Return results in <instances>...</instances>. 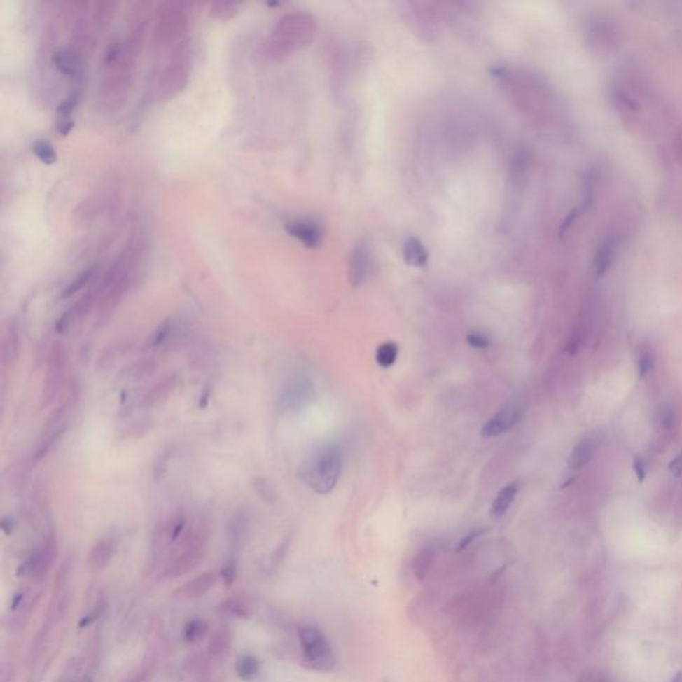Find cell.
Segmentation results:
<instances>
[{
  "mask_svg": "<svg viewBox=\"0 0 682 682\" xmlns=\"http://www.w3.org/2000/svg\"><path fill=\"white\" fill-rule=\"evenodd\" d=\"M140 50L127 36H113L107 43L96 88L95 104L100 112L115 113L125 106L134 87Z\"/></svg>",
  "mask_w": 682,
  "mask_h": 682,
  "instance_id": "cell-1",
  "label": "cell"
},
{
  "mask_svg": "<svg viewBox=\"0 0 682 682\" xmlns=\"http://www.w3.org/2000/svg\"><path fill=\"white\" fill-rule=\"evenodd\" d=\"M144 256V243L140 237L131 239L112 261L109 271L97 286V323L103 326L137 284V274Z\"/></svg>",
  "mask_w": 682,
  "mask_h": 682,
  "instance_id": "cell-2",
  "label": "cell"
},
{
  "mask_svg": "<svg viewBox=\"0 0 682 682\" xmlns=\"http://www.w3.org/2000/svg\"><path fill=\"white\" fill-rule=\"evenodd\" d=\"M314 20L305 14H288L272 28L261 46L268 60H281L305 47L314 36Z\"/></svg>",
  "mask_w": 682,
  "mask_h": 682,
  "instance_id": "cell-3",
  "label": "cell"
},
{
  "mask_svg": "<svg viewBox=\"0 0 682 682\" xmlns=\"http://www.w3.org/2000/svg\"><path fill=\"white\" fill-rule=\"evenodd\" d=\"M156 56L153 94L165 102L179 95L190 82L192 72V50L190 41Z\"/></svg>",
  "mask_w": 682,
  "mask_h": 682,
  "instance_id": "cell-4",
  "label": "cell"
},
{
  "mask_svg": "<svg viewBox=\"0 0 682 682\" xmlns=\"http://www.w3.org/2000/svg\"><path fill=\"white\" fill-rule=\"evenodd\" d=\"M190 6L183 1H164L153 15V48L162 54L190 41Z\"/></svg>",
  "mask_w": 682,
  "mask_h": 682,
  "instance_id": "cell-5",
  "label": "cell"
},
{
  "mask_svg": "<svg viewBox=\"0 0 682 682\" xmlns=\"http://www.w3.org/2000/svg\"><path fill=\"white\" fill-rule=\"evenodd\" d=\"M342 469V450L337 444H326L301 465L300 478L312 491L328 494L335 489Z\"/></svg>",
  "mask_w": 682,
  "mask_h": 682,
  "instance_id": "cell-6",
  "label": "cell"
},
{
  "mask_svg": "<svg viewBox=\"0 0 682 682\" xmlns=\"http://www.w3.org/2000/svg\"><path fill=\"white\" fill-rule=\"evenodd\" d=\"M179 540L180 543L174 556L164 566V578H178L200 565L207 552L209 528L204 521H199L187 528Z\"/></svg>",
  "mask_w": 682,
  "mask_h": 682,
  "instance_id": "cell-7",
  "label": "cell"
},
{
  "mask_svg": "<svg viewBox=\"0 0 682 682\" xmlns=\"http://www.w3.org/2000/svg\"><path fill=\"white\" fill-rule=\"evenodd\" d=\"M81 398H82V384L78 377H75L69 382V391H67L66 398L50 415V417L47 419V423L41 431V441H39L38 450H35V454H34V459L36 461L44 459L53 450V448L59 444L62 437L64 436L67 426H69V419H71L74 410L78 408Z\"/></svg>",
  "mask_w": 682,
  "mask_h": 682,
  "instance_id": "cell-8",
  "label": "cell"
},
{
  "mask_svg": "<svg viewBox=\"0 0 682 682\" xmlns=\"http://www.w3.org/2000/svg\"><path fill=\"white\" fill-rule=\"evenodd\" d=\"M299 642L305 665L319 671H328L335 665V655L321 629L304 625L299 629Z\"/></svg>",
  "mask_w": 682,
  "mask_h": 682,
  "instance_id": "cell-9",
  "label": "cell"
},
{
  "mask_svg": "<svg viewBox=\"0 0 682 682\" xmlns=\"http://www.w3.org/2000/svg\"><path fill=\"white\" fill-rule=\"evenodd\" d=\"M67 367V352L62 342H54L47 357V370L41 388V405L48 407L62 391Z\"/></svg>",
  "mask_w": 682,
  "mask_h": 682,
  "instance_id": "cell-10",
  "label": "cell"
},
{
  "mask_svg": "<svg viewBox=\"0 0 682 682\" xmlns=\"http://www.w3.org/2000/svg\"><path fill=\"white\" fill-rule=\"evenodd\" d=\"M56 555H57L56 536L54 532H50L44 538V543L28 559H25L19 565L18 576L31 577V578L44 577L53 566Z\"/></svg>",
  "mask_w": 682,
  "mask_h": 682,
  "instance_id": "cell-11",
  "label": "cell"
},
{
  "mask_svg": "<svg viewBox=\"0 0 682 682\" xmlns=\"http://www.w3.org/2000/svg\"><path fill=\"white\" fill-rule=\"evenodd\" d=\"M314 400V388L311 382L299 379L288 382L280 391L276 408L281 413H298L307 408Z\"/></svg>",
  "mask_w": 682,
  "mask_h": 682,
  "instance_id": "cell-12",
  "label": "cell"
},
{
  "mask_svg": "<svg viewBox=\"0 0 682 682\" xmlns=\"http://www.w3.org/2000/svg\"><path fill=\"white\" fill-rule=\"evenodd\" d=\"M368 242L361 240L356 244L349 260V281L352 287L363 286L373 268V259Z\"/></svg>",
  "mask_w": 682,
  "mask_h": 682,
  "instance_id": "cell-13",
  "label": "cell"
},
{
  "mask_svg": "<svg viewBox=\"0 0 682 682\" xmlns=\"http://www.w3.org/2000/svg\"><path fill=\"white\" fill-rule=\"evenodd\" d=\"M96 302H97V288H94L87 295H84L81 300L76 301L72 307H69L66 312L60 314V317L55 323V332L57 335L67 333L74 324L81 321L83 317L92 309Z\"/></svg>",
  "mask_w": 682,
  "mask_h": 682,
  "instance_id": "cell-14",
  "label": "cell"
},
{
  "mask_svg": "<svg viewBox=\"0 0 682 682\" xmlns=\"http://www.w3.org/2000/svg\"><path fill=\"white\" fill-rule=\"evenodd\" d=\"M521 416H522V410L519 405H512V404L506 405L487 422L481 429V435L484 437L504 435L520 423Z\"/></svg>",
  "mask_w": 682,
  "mask_h": 682,
  "instance_id": "cell-15",
  "label": "cell"
},
{
  "mask_svg": "<svg viewBox=\"0 0 682 682\" xmlns=\"http://www.w3.org/2000/svg\"><path fill=\"white\" fill-rule=\"evenodd\" d=\"M83 53L74 46H66L55 50L51 55V63L54 69L66 78L76 81L81 75Z\"/></svg>",
  "mask_w": 682,
  "mask_h": 682,
  "instance_id": "cell-16",
  "label": "cell"
},
{
  "mask_svg": "<svg viewBox=\"0 0 682 682\" xmlns=\"http://www.w3.org/2000/svg\"><path fill=\"white\" fill-rule=\"evenodd\" d=\"M287 232L307 248H317L323 240L321 227L309 218H296L286 224Z\"/></svg>",
  "mask_w": 682,
  "mask_h": 682,
  "instance_id": "cell-17",
  "label": "cell"
},
{
  "mask_svg": "<svg viewBox=\"0 0 682 682\" xmlns=\"http://www.w3.org/2000/svg\"><path fill=\"white\" fill-rule=\"evenodd\" d=\"M1 366L11 368L20 355V328L15 319H8L3 330L1 339Z\"/></svg>",
  "mask_w": 682,
  "mask_h": 682,
  "instance_id": "cell-18",
  "label": "cell"
},
{
  "mask_svg": "<svg viewBox=\"0 0 682 682\" xmlns=\"http://www.w3.org/2000/svg\"><path fill=\"white\" fill-rule=\"evenodd\" d=\"M176 385H178V376L175 373L164 376L162 380H159L155 385H152L150 391H147L146 395L141 397L140 408L141 410H152L158 405H162L171 396L174 395Z\"/></svg>",
  "mask_w": 682,
  "mask_h": 682,
  "instance_id": "cell-19",
  "label": "cell"
},
{
  "mask_svg": "<svg viewBox=\"0 0 682 682\" xmlns=\"http://www.w3.org/2000/svg\"><path fill=\"white\" fill-rule=\"evenodd\" d=\"M232 632L228 627H218L209 637L207 645V655L209 660L221 662L232 649Z\"/></svg>",
  "mask_w": 682,
  "mask_h": 682,
  "instance_id": "cell-20",
  "label": "cell"
},
{
  "mask_svg": "<svg viewBox=\"0 0 682 682\" xmlns=\"http://www.w3.org/2000/svg\"><path fill=\"white\" fill-rule=\"evenodd\" d=\"M253 612L251 600L246 596H230L218 605V614L223 618L233 620H248Z\"/></svg>",
  "mask_w": 682,
  "mask_h": 682,
  "instance_id": "cell-21",
  "label": "cell"
},
{
  "mask_svg": "<svg viewBox=\"0 0 682 682\" xmlns=\"http://www.w3.org/2000/svg\"><path fill=\"white\" fill-rule=\"evenodd\" d=\"M218 576L220 574L212 571L199 574L186 583L180 589V593L186 599H200L218 585Z\"/></svg>",
  "mask_w": 682,
  "mask_h": 682,
  "instance_id": "cell-22",
  "label": "cell"
},
{
  "mask_svg": "<svg viewBox=\"0 0 682 682\" xmlns=\"http://www.w3.org/2000/svg\"><path fill=\"white\" fill-rule=\"evenodd\" d=\"M248 529H249V516L246 510L244 509L236 510L228 522V538L232 549L231 556H236L237 550L243 546Z\"/></svg>",
  "mask_w": 682,
  "mask_h": 682,
  "instance_id": "cell-23",
  "label": "cell"
},
{
  "mask_svg": "<svg viewBox=\"0 0 682 682\" xmlns=\"http://www.w3.org/2000/svg\"><path fill=\"white\" fill-rule=\"evenodd\" d=\"M115 553V541L112 537H103L91 548L88 553V565L94 571H100L109 566Z\"/></svg>",
  "mask_w": 682,
  "mask_h": 682,
  "instance_id": "cell-24",
  "label": "cell"
},
{
  "mask_svg": "<svg viewBox=\"0 0 682 682\" xmlns=\"http://www.w3.org/2000/svg\"><path fill=\"white\" fill-rule=\"evenodd\" d=\"M183 673L188 682H205L209 676V657L203 653L188 655L183 664Z\"/></svg>",
  "mask_w": 682,
  "mask_h": 682,
  "instance_id": "cell-25",
  "label": "cell"
},
{
  "mask_svg": "<svg viewBox=\"0 0 682 682\" xmlns=\"http://www.w3.org/2000/svg\"><path fill=\"white\" fill-rule=\"evenodd\" d=\"M401 252H403V259L405 260V263L410 267L423 268L428 264L429 253L425 249L423 243L415 236H408L404 240Z\"/></svg>",
  "mask_w": 682,
  "mask_h": 682,
  "instance_id": "cell-26",
  "label": "cell"
},
{
  "mask_svg": "<svg viewBox=\"0 0 682 682\" xmlns=\"http://www.w3.org/2000/svg\"><path fill=\"white\" fill-rule=\"evenodd\" d=\"M178 335V321L175 319H167L151 333L148 340L146 342V347L150 349L160 348L163 345H167L169 341L175 340Z\"/></svg>",
  "mask_w": 682,
  "mask_h": 682,
  "instance_id": "cell-27",
  "label": "cell"
},
{
  "mask_svg": "<svg viewBox=\"0 0 682 682\" xmlns=\"http://www.w3.org/2000/svg\"><path fill=\"white\" fill-rule=\"evenodd\" d=\"M131 349L130 347V342H125V341H116L113 344H109V347H106L102 354L97 357V361H96V370L97 372H107L109 369L112 368L119 359H122L128 351Z\"/></svg>",
  "mask_w": 682,
  "mask_h": 682,
  "instance_id": "cell-28",
  "label": "cell"
},
{
  "mask_svg": "<svg viewBox=\"0 0 682 682\" xmlns=\"http://www.w3.org/2000/svg\"><path fill=\"white\" fill-rule=\"evenodd\" d=\"M519 493V484L513 482L504 487L499 494L496 496L494 501L491 506V516L493 519H501L505 513L508 512L509 506L515 501L516 496Z\"/></svg>",
  "mask_w": 682,
  "mask_h": 682,
  "instance_id": "cell-29",
  "label": "cell"
},
{
  "mask_svg": "<svg viewBox=\"0 0 682 682\" xmlns=\"http://www.w3.org/2000/svg\"><path fill=\"white\" fill-rule=\"evenodd\" d=\"M97 273H99L97 265H90L85 270H83L82 272L78 273L76 277L72 279L69 281V286L63 289L62 299H69L74 295L79 293L84 288L88 287L94 281Z\"/></svg>",
  "mask_w": 682,
  "mask_h": 682,
  "instance_id": "cell-30",
  "label": "cell"
},
{
  "mask_svg": "<svg viewBox=\"0 0 682 682\" xmlns=\"http://www.w3.org/2000/svg\"><path fill=\"white\" fill-rule=\"evenodd\" d=\"M158 368V363L153 359H141L134 361L131 366L123 369L122 376L130 380H144L147 377H151Z\"/></svg>",
  "mask_w": 682,
  "mask_h": 682,
  "instance_id": "cell-31",
  "label": "cell"
},
{
  "mask_svg": "<svg viewBox=\"0 0 682 682\" xmlns=\"http://www.w3.org/2000/svg\"><path fill=\"white\" fill-rule=\"evenodd\" d=\"M236 673L239 678L244 682H253L259 678L261 673L260 661L253 655H243L236 662Z\"/></svg>",
  "mask_w": 682,
  "mask_h": 682,
  "instance_id": "cell-32",
  "label": "cell"
},
{
  "mask_svg": "<svg viewBox=\"0 0 682 682\" xmlns=\"http://www.w3.org/2000/svg\"><path fill=\"white\" fill-rule=\"evenodd\" d=\"M593 456V444L590 440H584L572 450L568 465L571 469H580L590 461Z\"/></svg>",
  "mask_w": 682,
  "mask_h": 682,
  "instance_id": "cell-33",
  "label": "cell"
},
{
  "mask_svg": "<svg viewBox=\"0 0 682 682\" xmlns=\"http://www.w3.org/2000/svg\"><path fill=\"white\" fill-rule=\"evenodd\" d=\"M209 624L204 618H192L184 627V640L190 643L202 641L208 634Z\"/></svg>",
  "mask_w": 682,
  "mask_h": 682,
  "instance_id": "cell-34",
  "label": "cell"
},
{
  "mask_svg": "<svg viewBox=\"0 0 682 682\" xmlns=\"http://www.w3.org/2000/svg\"><path fill=\"white\" fill-rule=\"evenodd\" d=\"M614 259V243L612 239H606L604 244L600 246L596 259H594V268L597 274H604L611 267Z\"/></svg>",
  "mask_w": 682,
  "mask_h": 682,
  "instance_id": "cell-35",
  "label": "cell"
},
{
  "mask_svg": "<svg viewBox=\"0 0 682 682\" xmlns=\"http://www.w3.org/2000/svg\"><path fill=\"white\" fill-rule=\"evenodd\" d=\"M398 355V347L396 342L388 341L382 344L376 351V361L382 368H389L395 364Z\"/></svg>",
  "mask_w": 682,
  "mask_h": 682,
  "instance_id": "cell-36",
  "label": "cell"
},
{
  "mask_svg": "<svg viewBox=\"0 0 682 682\" xmlns=\"http://www.w3.org/2000/svg\"><path fill=\"white\" fill-rule=\"evenodd\" d=\"M240 6H242L240 3H235V1H215L211 4L209 13L216 19L227 20L239 13Z\"/></svg>",
  "mask_w": 682,
  "mask_h": 682,
  "instance_id": "cell-37",
  "label": "cell"
},
{
  "mask_svg": "<svg viewBox=\"0 0 682 682\" xmlns=\"http://www.w3.org/2000/svg\"><path fill=\"white\" fill-rule=\"evenodd\" d=\"M32 151L36 155V158L41 160V163L44 164H54L57 159V155H56V151H55L54 147L46 141V140H38L34 143V147H32Z\"/></svg>",
  "mask_w": 682,
  "mask_h": 682,
  "instance_id": "cell-38",
  "label": "cell"
},
{
  "mask_svg": "<svg viewBox=\"0 0 682 682\" xmlns=\"http://www.w3.org/2000/svg\"><path fill=\"white\" fill-rule=\"evenodd\" d=\"M252 487L255 492L259 494L260 497L263 500H265L267 503L270 504H273L276 501V492H274V488L272 487V484L264 478H253V482H252Z\"/></svg>",
  "mask_w": 682,
  "mask_h": 682,
  "instance_id": "cell-39",
  "label": "cell"
},
{
  "mask_svg": "<svg viewBox=\"0 0 682 682\" xmlns=\"http://www.w3.org/2000/svg\"><path fill=\"white\" fill-rule=\"evenodd\" d=\"M289 545H291V537H286L279 545L274 548V550L270 555L268 562H267V568L270 571L276 569L280 565V562L284 559L286 555H287Z\"/></svg>",
  "mask_w": 682,
  "mask_h": 682,
  "instance_id": "cell-40",
  "label": "cell"
},
{
  "mask_svg": "<svg viewBox=\"0 0 682 682\" xmlns=\"http://www.w3.org/2000/svg\"><path fill=\"white\" fill-rule=\"evenodd\" d=\"M172 454H174V448H171V447L165 448V450H164L163 452L159 454L158 460L155 461V466H153V475H155V478H156V480L163 478L164 473L167 472L168 463H169V460H171Z\"/></svg>",
  "mask_w": 682,
  "mask_h": 682,
  "instance_id": "cell-41",
  "label": "cell"
},
{
  "mask_svg": "<svg viewBox=\"0 0 682 682\" xmlns=\"http://www.w3.org/2000/svg\"><path fill=\"white\" fill-rule=\"evenodd\" d=\"M220 576L224 581V584L227 587H231L235 580H236V576H237V559H236V556H231L230 559L225 561L221 572H220Z\"/></svg>",
  "mask_w": 682,
  "mask_h": 682,
  "instance_id": "cell-42",
  "label": "cell"
},
{
  "mask_svg": "<svg viewBox=\"0 0 682 682\" xmlns=\"http://www.w3.org/2000/svg\"><path fill=\"white\" fill-rule=\"evenodd\" d=\"M653 367V357L652 352L648 348H642L639 354V361H637V369H639V376L643 379L649 375Z\"/></svg>",
  "mask_w": 682,
  "mask_h": 682,
  "instance_id": "cell-43",
  "label": "cell"
},
{
  "mask_svg": "<svg viewBox=\"0 0 682 682\" xmlns=\"http://www.w3.org/2000/svg\"><path fill=\"white\" fill-rule=\"evenodd\" d=\"M466 341H468V344H469L471 347H473V348H480V349H485V348H488V345H489V339H488V336H487L485 333L480 332V330H475V332L468 333V336H466Z\"/></svg>",
  "mask_w": 682,
  "mask_h": 682,
  "instance_id": "cell-44",
  "label": "cell"
},
{
  "mask_svg": "<svg viewBox=\"0 0 682 682\" xmlns=\"http://www.w3.org/2000/svg\"><path fill=\"white\" fill-rule=\"evenodd\" d=\"M102 612H103V605H97V608H95L92 612H90L87 615L83 617L82 621H81V628L88 627L90 624H92L94 621L97 620V617L102 614Z\"/></svg>",
  "mask_w": 682,
  "mask_h": 682,
  "instance_id": "cell-45",
  "label": "cell"
},
{
  "mask_svg": "<svg viewBox=\"0 0 682 682\" xmlns=\"http://www.w3.org/2000/svg\"><path fill=\"white\" fill-rule=\"evenodd\" d=\"M669 471L674 475V476H680L682 473V453H680L670 464H669Z\"/></svg>",
  "mask_w": 682,
  "mask_h": 682,
  "instance_id": "cell-46",
  "label": "cell"
},
{
  "mask_svg": "<svg viewBox=\"0 0 682 682\" xmlns=\"http://www.w3.org/2000/svg\"><path fill=\"white\" fill-rule=\"evenodd\" d=\"M634 471H636V475L640 481H642L645 476H646V468H645V464L642 461L641 457H637L634 460Z\"/></svg>",
  "mask_w": 682,
  "mask_h": 682,
  "instance_id": "cell-47",
  "label": "cell"
},
{
  "mask_svg": "<svg viewBox=\"0 0 682 682\" xmlns=\"http://www.w3.org/2000/svg\"><path fill=\"white\" fill-rule=\"evenodd\" d=\"M15 525H16V522H15V520L13 517H4V519L1 520V531L6 533V534L13 533Z\"/></svg>",
  "mask_w": 682,
  "mask_h": 682,
  "instance_id": "cell-48",
  "label": "cell"
},
{
  "mask_svg": "<svg viewBox=\"0 0 682 682\" xmlns=\"http://www.w3.org/2000/svg\"><path fill=\"white\" fill-rule=\"evenodd\" d=\"M662 424L665 428H673L674 424H676V415L673 410H668L665 415H664V419H662Z\"/></svg>",
  "mask_w": 682,
  "mask_h": 682,
  "instance_id": "cell-49",
  "label": "cell"
},
{
  "mask_svg": "<svg viewBox=\"0 0 682 682\" xmlns=\"http://www.w3.org/2000/svg\"><path fill=\"white\" fill-rule=\"evenodd\" d=\"M480 534H481V532H475V533H472V534H469L468 537H465L464 540L461 541V544H460V546H459V550H461V549H463V548H465V546L468 545L469 543H472V541H473V540H475V538H476L478 536H480Z\"/></svg>",
  "mask_w": 682,
  "mask_h": 682,
  "instance_id": "cell-50",
  "label": "cell"
},
{
  "mask_svg": "<svg viewBox=\"0 0 682 682\" xmlns=\"http://www.w3.org/2000/svg\"><path fill=\"white\" fill-rule=\"evenodd\" d=\"M671 682H682V671L681 673H678V674H677V676L673 678V681Z\"/></svg>",
  "mask_w": 682,
  "mask_h": 682,
  "instance_id": "cell-51",
  "label": "cell"
},
{
  "mask_svg": "<svg viewBox=\"0 0 682 682\" xmlns=\"http://www.w3.org/2000/svg\"><path fill=\"white\" fill-rule=\"evenodd\" d=\"M78 682H79V681H78Z\"/></svg>",
  "mask_w": 682,
  "mask_h": 682,
  "instance_id": "cell-52",
  "label": "cell"
}]
</instances>
